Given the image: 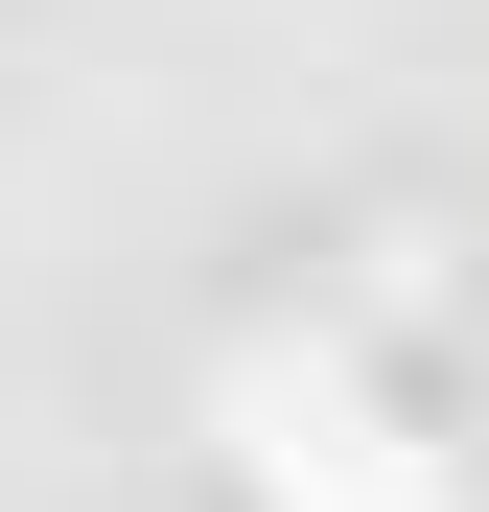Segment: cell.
I'll use <instances>...</instances> for the list:
<instances>
[{
	"label": "cell",
	"instance_id": "obj_1",
	"mask_svg": "<svg viewBox=\"0 0 489 512\" xmlns=\"http://www.w3.org/2000/svg\"><path fill=\"white\" fill-rule=\"evenodd\" d=\"M233 419H257V489L280 512H443V466L396 443L350 373H233Z\"/></svg>",
	"mask_w": 489,
	"mask_h": 512
}]
</instances>
